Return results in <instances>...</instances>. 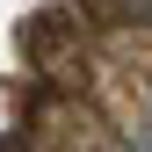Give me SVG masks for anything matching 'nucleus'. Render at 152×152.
<instances>
[{"mask_svg":"<svg viewBox=\"0 0 152 152\" xmlns=\"http://www.w3.org/2000/svg\"><path fill=\"white\" fill-rule=\"evenodd\" d=\"M123 145H130V152H152V116H138V123H130V130H123Z\"/></svg>","mask_w":152,"mask_h":152,"instance_id":"obj_1","label":"nucleus"},{"mask_svg":"<svg viewBox=\"0 0 152 152\" xmlns=\"http://www.w3.org/2000/svg\"><path fill=\"white\" fill-rule=\"evenodd\" d=\"M130 15H138V22H152V0H130Z\"/></svg>","mask_w":152,"mask_h":152,"instance_id":"obj_2","label":"nucleus"}]
</instances>
